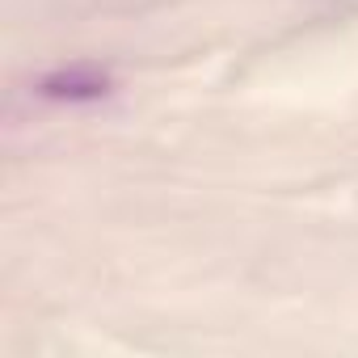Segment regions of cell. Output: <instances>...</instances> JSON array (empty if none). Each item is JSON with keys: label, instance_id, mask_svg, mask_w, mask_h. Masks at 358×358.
Returning a JSON list of instances; mask_svg holds the SVG:
<instances>
[{"label": "cell", "instance_id": "obj_1", "mask_svg": "<svg viewBox=\"0 0 358 358\" xmlns=\"http://www.w3.org/2000/svg\"><path fill=\"white\" fill-rule=\"evenodd\" d=\"M38 93L51 101H97L110 93V76L93 64H72V68H55L38 80Z\"/></svg>", "mask_w": 358, "mask_h": 358}]
</instances>
